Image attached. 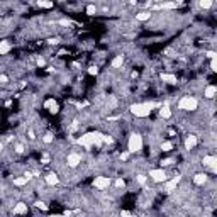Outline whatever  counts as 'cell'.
<instances>
[{
    "instance_id": "6da1fadb",
    "label": "cell",
    "mask_w": 217,
    "mask_h": 217,
    "mask_svg": "<svg viewBox=\"0 0 217 217\" xmlns=\"http://www.w3.org/2000/svg\"><path fill=\"white\" fill-rule=\"evenodd\" d=\"M104 134L102 132H86V134H83L82 137H78V144L83 148H92V146H102L104 143Z\"/></svg>"
},
{
    "instance_id": "7a4b0ae2",
    "label": "cell",
    "mask_w": 217,
    "mask_h": 217,
    "mask_svg": "<svg viewBox=\"0 0 217 217\" xmlns=\"http://www.w3.org/2000/svg\"><path fill=\"white\" fill-rule=\"evenodd\" d=\"M154 107H158V104H153V102H139V104H132L129 110H131L132 115L143 119V117H148Z\"/></svg>"
},
{
    "instance_id": "3957f363",
    "label": "cell",
    "mask_w": 217,
    "mask_h": 217,
    "mask_svg": "<svg viewBox=\"0 0 217 217\" xmlns=\"http://www.w3.org/2000/svg\"><path fill=\"white\" fill-rule=\"evenodd\" d=\"M143 144H144L143 136L139 132H132L127 139V153H139L143 149Z\"/></svg>"
},
{
    "instance_id": "277c9868",
    "label": "cell",
    "mask_w": 217,
    "mask_h": 217,
    "mask_svg": "<svg viewBox=\"0 0 217 217\" xmlns=\"http://www.w3.org/2000/svg\"><path fill=\"white\" fill-rule=\"evenodd\" d=\"M197 107H198V102H197V99H195V97H192V95L182 97V99H180V102H178V108H180V110L192 112V110H195Z\"/></svg>"
},
{
    "instance_id": "5b68a950",
    "label": "cell",
    "mask_w": 217,
    "mask_h": 217,
    "mask_svg": "<svg viewBox=\"0 0 217 217\" xmlns=\"http://www.w3.org/2000/svg\"><path fill=\"white\" fill-rule=\"evenodd\" d=\"M92 185L95 187L97 190H107L108 187L112 185V180H110V176H95Z\"/></svg>"
},
{
    "instance_id": "8992f818",
    "label": "cell",
    "mask_w": 217,
    "mask_h": 217,
    "mask_svg": "<svg viewBox=\"0 0 217 217\" xmlns=\"http://www.w3.org/2000/svg\"><path fill=\"white\" fill-rule=\"evenodd\" d=\"M149 178L156 183H165L168 180V176H166V171L163 168H156V170H151L149 171Z\"/></svg>"
},
{
    "instance_id": "52a82bcc",
    "label": "cell",
    "mask_w": 217,
    "mask_h": 217,
    "mask_svg": "<svg viewBox=\"0 0 217 217\" xmlns=\"http://www.w3.org/2000/svg\"><path fill=\"white\" fill-rule=\"evenodd\" d=\"M66 163H68V166H70V168H77V166L82 163V156L78 153H70L66 156Z\"/></svg>"
},
{
    "instance_id": "ba28073f",
    "label": "cell",
    "mask_w": 217,
    "mask_h": 217,
    "mask_svg": "<svg viewBox=\"0 0 217 217\" xmlns=\"http://www.w3.org/2000/svg\"><path fill=\"white\" fill-rule=\"evenodd\" d=\"M180 180H182V178H180V175H176L175 178H171V180H166V182H165V187H163V188H165V192H168V193H170V192H173V190L176 188V185L180 183Z\"/></svg>"
},
{
    "instance_id": "9c48e42d",
    "label": "cell",
    "mask_w": 217,
    "mask_h": 217,
    "mask_svg": "<svg viewBox=\"0 0 217 217\" xmlns=\"http://www.w3.org/2000/svg\"><path fill=\"white\" fill-rule=\"evenodd\" d=\"M204 166H209V168L212 170V171H215L217 170V158L214 154H209V156H204Z\"/></svg>"
},
{
    "instance_id": "30bf717a",
    "label": "cell",
    "mask_w": 217,
    "mask_h": 217,
    "mask_svg": "<svg viewBox=\"0 0 217 217\" xmlns=\"http://www.w3.org/2000/svg\"><path fill=\"white\" fill-rule=\"evenodd\" d=\"M44 182L48 183V185L54 187V185H58V183H60V178H58L56 173H48V175L44 176Z\"/></svg>"
},
{
    "instance_id": "8fae6325",
    "label": "cell",
    "mask_w": 217,
    "mask_h": 217,
    "mask_svg": "<svg viewBox=\"0 0 217 217\" xmlns=\"http://www.w3.org/2000/svg\"><path fill=\"white\" fill-rule=\"evenodd\" d=\"M197 146V136H193V134H190V136H187V139H185V149H193V148Z\"/></svg>"
},
{
    "instance_id": "7c38bea8",
    "label": "cell",
    "mask_w": 217,
    "mask_h": 217,
    "mask_svg": "<svg viewBox=\"0 0 217 217\" xmlns=\"http://www.w3.org/2000/svg\"><path fill=\"white\" fill-rule=\"evenodd\" d=\"M207 178L209 176L205 175V173H197V175L193 176V183L195 185H205V183H207Z\"/></svg>"
},
{
    "instance_id": "4fadbf2b",
    "label": "cell",
    "mask_w": 217,
    "mask_h": 217,
    "mask_svg": "<svg viewBox=\"0 0 217 217\" xmlns=\"http://www.w3.org/2000/svg\"><path fill=\"white\" fill-rule=\"evenodd\" d=\"M215 93H217V86H215V85H207V86H205L204 95L207 97V99H214Z\"/></svg>"
},
{
    "instance_id": "5bb4252c",
    "label": "cell",
    "mask_w": 217,
    "mask_h": 217,
    "mask_svg": "<svg viewBox=\"0 0 217 217\" xmlns=\"http://www.w3.org/2000/svg\"><path fill=\"white\" fill-rule=\"evenodd\" d=\"M44 107H48V110L51 112V114H58V110H60V107H58V104L54 102L53 99H49V100H46V104H44Z\"/></svg>"
},
{
    "instance_id": "9a60e30c",
    "label": "cell",
    "mask_w": 217,
    "mask_h": 217,
    "mask_svg": "<svg viewBox=\"0 0 217 217\" xmlns=\"http://www.w3.org/2000/svg\"><path fill=\"white\" fill-rule=\"evenodd\" d=\"M14 214H17V215L27 214V204H24V202H19V204L14 207Z\"/></svg>"
},
{
    "instance_id": "2e32d148",
    "label": "cell",
    "mask_w": 217,
    "mask_h": 217,
    "mask_svg": "<svg viewBox=\"0 0 217 217\" xmlns=\"http://www.w3.org/2000/svg\"><path fill=\"white\" fill-rule=\"evenodd\" d=\"M151 19V12L149 10H143V12L136 14V20H139V22H146V20Z\"/></svg>"
},
{
    "instance_id": "e0dca14e",
    "label": "cell",
    "mask_w": 217,
    "mask_h": 217,
    "mask_svg": "<svg viewBox=\"0 0 217 217\" xmlns=\"http://www.w3.org/2000/svg\"><path fill=\"white\" fill-rule=\"evenodd\" d=\"M161 80L165 83H170V85H175L176 83V77L171 73H161Z\"/></svg>"
},
{
    "instance_id": "ac0fdd59",
    "label": "cell",
    "mask_w": 217,
    "mask_h": 217,
    "mask_svg": "<svg viewBox=\"0 0 217 217\" xmlns=\"http://www.w3.org/2000/svg\"><path fill=\"white\" fill-rule=\"evenodd\" d=\"M122 64H124V56H122V54H117V56L112 60L110 66H112V68H121Z\"/></svg>"
},
{
    "instance_id": "d6986e66",
    "label": "cell",
    "mask_w": 217,
    "mask_h": 217,
    "mask_svg": "<svg viewBox=\"0 0 217 217\" xmlns=\"http://www.w3.org/2000/svg\"><path fill=\"white\" fill-rule=\"evenodd\" d=\"M160 117L161 119H170V117H171V108H170L168 105H161V108H160Z\"/></svg>"
},
{
    "instance_id": "ffe728a7",
    "label": "cell",
    "mask_w": 217,
    "mask_h": 217,
    "mask_svg": "<svg viewBox=\"0 0 217 217\" xmlns=\"http://www.w3.org/2000/svg\"><path fill=\"white\" fill-rule=\"evenodd\" d=\"M12 49V44L9 41H0V54H5Z\"/></svg>"
},
{
    "instance_id": "44dd1931",
    "label": "cell",
    "mask_w": 217,
    "mask_h": 217,
    "mask_svg": "<svg viewBox=\"0 0 217 217\" xmlns=\"http://www.w3.org/2000/svg\"><path fill=\"white\" fill-rule=\"evenodd\" d=\"M212 5H214L212 0H200V2H198V7H200V9H210Z\"/></svg>"
},
{
    "instance_id": "7402d4cb",
    "label": "cell",
    "mask_w": 217,
    "mask_h": 217,
    "mask_svg": "<svg viewBox=\"0 0 217 217\" xmlns=\"http://www.w3.org/2000/svg\"><path fill=\"white\" fill-rule=\"evenodd\" d=\"M26 183H27L26 176H20V178H14V185H16V187H22V185H26Z\"/></svg>"
},
{
    "instance_id": "603a6c76",
    "label": "cell",
    "mask_w": 217,
    "mask_h": 217,
    "mask_svg": "<svg viewBox=\"0 0 217 217\" xmlns=\"http://www.w3.org/2000/svg\"><path fill=\"white\" fill-rule=\"evenodd\" d=\"M86 14H88V16H95V14H97V7L93 5V3L86 5Z\"/></svg>"
},
{
    "instance_id": "cb8c5ba5",
    "label": "cell",
    "mask_w": 217,
    "mask_h": 217,
    "mask_svg": "<svg viewBox=\"0 0 217 217\" xmlns=\"http://www.w3.org/2000/svg\"><path fill=\"white\" fill-rule=\"evenodd\" d=\"M42 141H44L46 144H51L53 141H54V136L51 134V132H48V134H44V136H42Z\"/></svg>"
},
{
    "instance_id": "d4e9b609",
    "label": "cell",
    "mask_w": 217,
    "mask_h": 217,
    "mask_svg": "<svg viewBox=\"0 0 217 217\" xmlns=\"http://www.w3.org/2000/svg\"><path fill=\"white\" fill-rule=\"evenodd\" d=\"M161 149L163 151H171L173 149V144L170 143V141H165V143H161Z\"/></svg>"
},
{
    "instance_id": "484cf974",
    "label": "cell",
    "mask_w": 217,
    "mask_h": 217,
    "mask_svg": "<svg viewBox=\"0 0 217 217\" xmlns=\"http://www.w3.org/2000/svg\"><path fill=\"white\" fill-rule=\"evenodd\" d=\"M38 5L41 7V9H51L53 2H38Z\"/></svg>"
},
{
    "instance_id": "4316f807",
    "label": "cell",
    "mask_w": 217,
    "mask_h": 217,
    "mask_svg": "<svg viewBox=\"0 0 217 217\" xmlns=\"http://www.w3.org/2000/svg\"><path fill=\"white\" fill-rule=\"evenodd\" d=\"M36 207L38 209H41V210H48V204H44V202H36Z\"/></svg>"
},
{
    "instance_id": "83f0119b",
    "label": "cell",
    "mask_w": 217,
    "mask_h": 217,
    "mask_svg": "<svg viewBox=\"0 0 217 217\" xmlns=\"http://www.w3.org/2000/svg\"><path fill=\"white\" fill-rule=\"evenodd\" d=\"M173 165V158H166V160L161 161V168L163 166H171Z\"/></svg>"
},
{
    "instance_id": "f1b7e54d",
    "label": "cell",
    "mask_w": 217,
    "mask_h": 217,
    "mask_svg": "<svg viewBox=\"0 0 217 217\" xmlns=\"http://www.w3.org/2000/svg\"><path fill=\"white\" fill-rule=\"evenodd\" d=\"M146 180H148L146 175H137V182H139L141 185H144V183H146Z\"/></svg>"
},
{
    "instance_id": "f546056e",
    "label": "cell",
    "mask_w": 217,
    "mask_h": 217,
    "mask_svg": "<svg viewBox=\"0 0 217 217\" xmlns=\"http://www.w3.org/2000/svg\"><path fill=\"white\" fill-rule=\"evenodd\" d=\"M124 185H126V183H124V180H122V178H117V180H115V187H117V188H122Z\"/></svg>"
},
{
    "instance_id": "4dcf8cb0",
    "label": "cell",
    "mask_w": 217,
    "mask_h": 217,
    "mask_svg": "<svg viewBox=\"0 0 217 217\" xmlns=\"http://www.w3.org/2000/svg\"><path fill=\"white\" fill-rule=\"evenodd\" d=\"M210 70L217 71V60H215V58H214V60H210Z\"/></svg>"
},
{
    "instance_id": "1f68e13d",
    "label": "cell",
    "mask_w": 217,
    "mask_h": 217,
    "mask_svg": "<svg viewBox=\"0 0 217 217\" xmlns=\"http://www.w3.org/2000/svg\"><path fill=\"white\" fill-rule=\"evenodd\" d=\"M88 73L90 75H97V73H99V68H97V66H90L88 68Z\"/></svg>"
},
{
    "instance_id": "d6a6232c",
    "label": "cell",
    "mask_w": 217,
    "mask_h": 217,
    "mask_svg": "<svg viewBox=\"0 0 217 217\" xmlns=\"http://www.w3.org/2000/svg\"><path fill=\"white\" fill-rule=\"evenodd\" d=\"M16 153H19V154L24 153V146H22V144H16Z\"/></svg>"
},
{
    "instance_id": "836d02e7",
    "label": "cell",
    "mask_w": 217,
    "mask_h": 217,
    "mask_svg": "<svg viewBox=\"0 0 217 217\" xmlns=\"http://www.w3.org/2000/svg\"><path fill=\"white\" fill-rule=\"evenodd\" d=\"M102 141H104L105 144H110V143H112V137H110V136H105V134H104V139H102Z\"/></svg>"
},
{
    "instance_id": "e575fe53",
    "label": "cell",
    "mask_w": 217,
    "mask_h": 217,
    "mask_svg": "<svg viewBox=\"0 0 217 217\" xmlns=\"http://www.w3.org/2000/svg\"><path fill=\"white\" fill-rule=\"evenodd\" d=\"M44 64H46L44 58H38V66H44Z\"/></svg>"
},
{
    "instance_id": "d590c367",
    "label": "cell",
    "mask_w": 217,
    "mask_h": 217,
    "mask_svg": "<svg viewBox=\"0 0 217 217\" xmlns=\"http://www.w3.org/2000/svg\"><path fill=\"white\" fill-rule=\"evenodd\" d=\"M60 24H61V26H70V24H71V20H66V19H63V20H60Z\"/></svg>"
},
{
    "instance_id": "8d00e7d4",
    "label": "cell",
    "mask_w": 217,
    "mask_h": 217,
    "mask_svg": "<svg viewBox=\"0 0 217 217\" xmlns=\"http://www.w3.org/2000/svg\"><path fill=\"white\" fill-rule=\"evenodd\" d=\"M41 163H44V165H46V163H49V156H48V154H44V156L41 158Z\"/></svg>"
},
{
    "instance_id": "74e56055",
    "label": "cell",
    "mask_w": 217,
    "mask_h": 217,
    "mask_svg": "<svg viewBox=\"0 0 217 217\" xmlns=\"http://www.w3.org/2000/svg\"><path fill=\"white\" fill-rule=\"evenodd\" d=\"M121 217H131V212H129V210H122L121 212Z\"/></svg>"
},
{
    "instance_id": "f35d334b",
    "label": "cell",
    "mask_w": 217,
    "mask_h": 217,
    "mask_svg": "<svg viewBox=\"0 0 217 217\" xmlns=\"http://www.w3.org/2000/svg\"><path fill=\"white\" fill-rule=\"evenodd\" d=\"M5 82H9V78L5 75H0V83H5Z\"/></svg>"
},
{
    "instance_id": "ab89813d",
    "label": "cell",
    "mask_w": 217,
    "mask_h": 217,
    "mask_svg": "<svg viewBox=\"0 0 217 217\" xmlns=\"http://www.w3.org/2000/svg\"><path fill=\"white\" fill-rule=\"evenodd\" d=\"M207 56L210 58V60H214V58H215V53H214V51H207Z\"/></svg>"
},
{
    "instance_id": "60d3db41",
    "label": "cell",
    "mask_w": 217,
    "mask_h": 217,
    "mask_svg": "<svg viewBox=\"0 0 217 217\" xmlns=\"http://www.w3.org/2000/svg\"><path fill=\"white\" fill-rule=\"evenodd\" d=\"M24 176H26V180H27V182H29V180H31V178H32V173H29V171H26V175H24Z\"/></svg>"
},
{
    "instance_id": "b9f144b4",
    "label": "cell",
    "mask_w": 217,
    "mask_h": 217,
    "mask_svg": "<svg viewBox=\"0 0 217 217\" xmlns=\"http://www.w3.org/2000/svg\"><path fill=\"white\" fill-rule=\"evenodd\" d=\"M127 158H129V153H122L121 154V160H127Z\"/></svg>"
},
{
    "instance_id": "7bdbcfd3",
    "label": "cell",
    "mask_w": 217,
    "mask_h": 217,
    "mask_svg": "<svg viewBox=\"0 0 217 217\" xmlns=\"http://www.w3.org/2000/svg\"><path fill=\"white\" fill-rule=\"evenodd\" d=\"M49 44H58V42H60V41H58V39H49Z\"/></svg>"
},
{
    "instance_id": "ee69618b",
    "label": "cell",
    "mask_w": 217,
    "mask_h": 217,
    "mask_svg": "<svg viewBox=\"0 0 217 217\" xmlns=\"http://www.w3.org/2000/svg\"><path fill=\"white\" fill-rule=\"evenodd\" d=\"M49 217H66L64 214H54V215H49Z\"/></svg>"
},
{
    "instance_id": "f6af8a7d",
    "label": "cell",
    "mask_w": 217,
    "mask_h": 217,
    "mask_svg": "<svg viewBox=\"0 0 217 217\" xmlns=\"http://www.w3.org/2000/svg\"><path fill=\"white\" fill-rule=\"evenodd\" d=\"M2 148H3V144H2V143H0V151H2Z\"/></svg>"
}]
</instances>
